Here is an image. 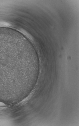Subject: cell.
Returning <instances> with one entry per match:
<instances>
[{
    "label": "cell",
    "mask_w": 79,
    "mask_h": 126,
    "mask_svg": "<svg viewBox=\"0 0 79 126\" xmlns=\"http://www.w3.org/2000/svg\"><path fill=\"white\" fill-rule=\"evenodd\" d=\"M29 64L28 53L23 49L11 43L0 42V69L19 79Z\"/></svg>",
    "instance_id": "1"
}]
</instances>
